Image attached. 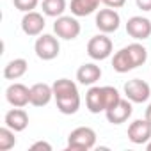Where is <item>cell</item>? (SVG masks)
<instances>
[{"label":"cell","instance_id":"cell-16","mask_svg":"<svg viewBox=\"0 0 151 151\" xmlns=\"http://www.w3.org/2000/svg\"><path fill=\"white\" fill-rule=\"evenodd\" d=\"M101 4V0H71V14L77 16V18H82V16H89L93 13L98 11Z\"/></svg>","mask_w":151,"mask_h":151},{"label":"cell","instance_id":"cell-23","mask_svg":"<svg viewBox=\"0 0 151 151\" xmlns=\"http://www.w3.org/2000/svg\"><path fill=\"white\" fill-rule=\"evenodd\" d=\"M14 146H16L14 130H11L9 126L0 128V151H9Z\"/></svg>","mask_w":151,"mask_h":151},{"label":"cell","instance_id":"cell-5","mask_svg":"<svg viewBox=\"0 0 151 151\" xmlns=\"http://www.w3.org/2000/svg\"><path fill=\"white\" fill-rule=\"evenodd\" d=\"M124 91V96L132 101V103H144L149 100L151 96V87L147 82L140 80V78H132L124 84L123 87Z\"/></svg>","mask_w":151,"mask_h":151},{"label":"cell","instance_id":"cell-11","mask_svg":"<svg viewBox=\"0 0 151 151\" xmlns=\"http://www.w3.org/2000/svg\"><path fill=\"white\" fill-rule=\"evenodd\" d=\"M132 112H133L132 101H130L128 98H121L112 109L105 110V116H107L109 123H112V124H121V123H124V121L130 119Z\"/></svg>","mask_w":151,"mask_h":151},{"label":"cell","instance_id":"cell-29","mask_svg":"<svg viewBox=\"0 0 151 151\" xmlns=\"http://www.w3.org/2000/svg\"><path fill=\"white\" fill-rule=\"evenodd\" d=\"M144 117H146V119H147V121L151 123V103L147 105V109H146V114H144Z\"/></svg>","mask_w":151,"mask_h":151},{"label":"cell","instance_id":"cell-12","mask_svg":"<svg viewBox=\"0 0 151 151\" xmlns=\"http://www.w3.org/2000/svg\"><path fill=\"white\" fill-rule=\"evenodd\" d=\"M101 78V68L94 62H86L77 69V80L82 86H94Z\"/></svg>","mask_w":151,"mask_h":151},{"label":"cell","instance_id":"cell-19","mask_svg":"<svg viewBox=\"0 0 151 151\" xmlns=\"http://www.w3.org/2000/svg\"><path fill=\"white\" fill-rule=\"evenodd\" d=\"M112 68H114V71H117V73H128V71L135 69V66H133V62H132V59H130V55H128L126 46L114 53Z\"/></svg>","mask_w":151,"mask_h":151},{"label":"cell","instance_id":"cell-25","mask_svg":"<svg viewBox=\"0 0 151 151\" xmlns=\"http://www.w3.org/2000/svg\"><path fill=\"white\" fill-rule=\"evenodd\" d=\"M13 4H14V7H16L18 11H22V13H30V11H34V9L37 7L39 0H13Z\"/></svg>","mask_w":151,"mask_h":151},{"label":"cell","instance_id":"cell-6","mask_svg":"<svg viewBox=\"0 0 151 151\" xmlns=\"http://www.w3.org/2000/svg\"><path fill=\"white\" fill-rule=\"evenodd\" d=\"M121 25V16L116 9L109 7V9H100L96 14V27L100 32L103 34H112L119 29Z\"/></svg>","mask_w":151,"mask_h":151},{"label":"cell","instance_id":"cell-8","mask_svg":"<svg viewBox=\"0 0 151 151\" xmlns=\"http://www.w3.org/2000/svg\"><path fill=\"white\" fill-rule=\"evenodd\" d=\"M45 16L37 11H30V13H25L23 18H22V30L30 36V37H36V36H41L43 30H45Z\"/></svg>","mask_w":151,"mask_h":151},{"label":"cell","instance_id":"cell-27","mask_svg":"<svg viewBox=\"0 0 151 151\" xmlns=\"http://www.w3.org/2000/svg\"><path fill=\"white\" fill-rule=\"evenodd\" d=\"M101 4L107 7H112V9H121L126 4V0H101Z\"/></svg>","mask_w":151,"mask_h":151},{"label":"cell","instance_id":"cell-4","mask_svg":"<svg viewBox=\"0 0 151 151\" xmlns=\"http://www.w3.org/2000/svg\"><path fill=\"white\" fill-rule=\"evenodd\" d=\"M34 50H36V55L41 60H53L59 55V52H60V45H59V39L55 36H52V34H41L36 39Z\"/></svg>","mask_w":151,"mask_h":151},{"label":"cell","instance_id":"cell-21","mask_svg":"<svg viewBox=\"0 0 151 151\" xmlns=\"http://www.w3.org/2000/svg\"><path fill=\"white\" fill-rule=\"evenodd\" d=\"M43 14L50 18H59L66 11V0H43Z\"/></svg>","mask_w":151,"mask_h":151},{"label":"cell","instance_id":"cell-10","mask_svg":"<svg viewBox=\"0 0 151 151\" xmlns=\"http://www.w3.org/2000/svg\"><path fill=\"white\" fill-rule=\"evenodd\" d=\"M6 100L9 101V105L13 107H27L30 103V89L23 84H11L7 89H6Z\"/></svg>","mask_w":151,"mask_h":151},{"label":"cell","instance_id":"cell-30","mask_svg":"<svg viewBox=\"0 0 151 151\" xmlns=\"http://www.w3.org/2000/svg\"><path fill=\"white\" fill-rule=\"evenodd\" d=\"M146 149H147V151H151V140H147V142H146Z\"/></svg>","mask_w":151,"mask_h":151},{"label":"cell","instance_id":"cell-9","mask_svg":"<svg viewBox=\"0 0 151 151\" xmlns=\"http://www.w3.org/2000/svg\"><path fill=\"white\" fill-rule=\"evenodd\" d=\"M128 139L133 144H146L151 140V123L144 119H135L128 126Z\"/></svg>","mask_w":151,"mask_h":151},{"label":"cell","instance_id":"cell-24","mask_svg":"<svg viewBox=\"0 0 151 151\" xmlns=\"http://www.w3.org/2000/svg\"><path fill=\"white\" fill-rule=\"evenodd\" d=\"M103 96H105V110L112 109L119 100H121V94L116 87L112 86H103Z\"/></svg>","mask_w":151,"mask_h":151},{"label":"cell","instance_id":"cell-15","mask_svg":"<svg viewBox=\"0 0 151 151\" xmlns=\"http://www.w3.org/2000/svg\"><path fill=\"white\" fill-rule=\"evenodd\" d=\"M86 105L91 114H100L105 112V96H103V87L93 86L86 93Z\"/></svg>","mask_w":151,"mask_h":151},{"label":"cell","instance_id":"cell-3","mask_svg":"<svg viewBox=\"0 0 151 151\" xmlns=\"http://www.w3.org/2000/svg\"><path fill=\"white\" fill-rule=\"evenodd\" d=\"M80 23L75 16H59L55 18V23H53V32L57 34V37L60 39H66V41H73L80 36Z\"/></svg>","mask_w":151,"mask_h":151},{"label":"cell","instance_id":"cell-2","mask_svg":"<svg viewBox=\"0 0 151 151\" xmlns=\"http://www.w3.org/2000/svg\"><path fill=\"white\" fill-rule=\"evenodd\" d=\"M112 41L110 37H107V34H98V36H93L87 43V55L93 59V60H105L112 55Z\"/></svg>","mask_w":151,"mask_h":151},{"label":"cell","instance_id":"cell-26","mask_svg":"<svg viewBox=\"0 0 151 151\" xmlns=\"http://www.w3.org/2000/svg\"><path fill=\"white\" fill-rule=\"evenodd\" d=\"M30 149H32V151H37V149L52 151V144H50V142H46V140H37V142H34V144L30 146Z\"/></svg>","mask_w":151,"mask_h":151},{"label":"cell","instance_id":"cell-17","mask_svg":"<svg viewBox=\"0 0 151 151\" xmlns=\"http://www.w3.org/2000/svg\"><path fill=\"white\" fill-rule=\"evenodd\" d=\"M55 103H57L59 112L64 116L77 114L80 109V94L75 93V94H68V96H59V98H55Z\"/></svg>","mask_w":151,"mask_h":151},{"label":"cell","instance_id":"cell-7","mask_svg":"<svg viewBox=\"0 0 151 151\" xmlns=\"http://www.w3.org/2000/svg\"><path fill=\"white\" fill-rule=\"evenodd\" d=\"M126 32L135 41H144L151 36V22L144 16H132L126 22Z\"/></svg>","mask_w":151,"mask_h":151},{"label":"cell","instance_id":"cell-20","mask_svg":"<svg viewBox=\"0 0 151 151\" xmlns=\"http://www.w3.org/2000/svg\"><path fill=\"white\" fill-rule=\"evenodd\" d=\"M52 89H53V98L78 93L77 84H75L73 80H69V78H59V80H55V82L52 84Z\"/></svg>","mask_w":151,"mask_h":151},{"label":"cell","instance_id":"cell-14","mask_svg":"<svg viewBox=\"0 0 151 151\" xmlns=\"http://www.w3.org/2000/svg\"><path fill=\"white\" fill-rule=\"evenodd\" d=\"M4 123H6V126H9L14 132H23L29 126V114L22 107H14L6 114Z\"/></svg>","mask_w":151,"mask_h":151},{"label":"cell","instance_id":"cell-18","mask_svg":"<svg viewBox=\"0 0 151 151\" xmlns=\"http://www.w3.org/2000/svg\"><path fill=\"white\" fill-rule=\"evenodd\" d=\"M27 69H29V62L25 59H22V57L13 59L4 68V78L6 80H18L27 73Z\"/></svg>","mask_w":151,"mask_h":151},{"label":"cell","instance_id":"cell-22","mask_svg":"<svg viewBox=\"0 0 151 151\" xmlns=\"http://www.w3.org/2000/svg\"><path fill=\"white\" fill-rule=\"evenodd\" d=\"M126 50H128V55H130V59H132V62H133L135 68L142 66L147 60V50L140 43H132V45L126 46Z\"/></svg>","mask_w":151,"mask_h":151},{"label":"cell","instance_id":"cell-28","mask_svg":"<svg viewBox=\"0 0 151 151\" xmlns=\"http://www.w3.org/2000/svg\"><path fill=\"white\" fill-rule=\"evenodd\" d=\"M135 4L140 11H151V0H135Z\"/></svg>","mask_w":151,"mask_h":151},{"label":"cell","instance_id":"cell-13","mask_svg":"<svg viewBox=\"0 0 151 151\" xmlns=\"http://www.w3.org/2000/svg\"><path fill=\"white\" fill-rule=\"evenodd\" d=\"M53 98V89L52 86L45 84V82H39V84H34L30 87V105L34 107H45L52 101Z\"/></svg>","mask_w":151,"mask_h":151},{"label":"cell","instance_id":"cell-1","mask_svg":"<svg viewBox=\"0 0 151 151\" xmlns=\"http://www.w3.org/2000/svg\"><path fill=\"white\" fill-rule=\"evenodd\" d=\"M96 144V132L89 126H78L68 135V149L73 151H87Z\"/></svg>","mask_w":151,"mask_h":151}]
</instances>
